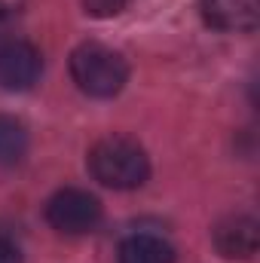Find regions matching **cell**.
Masks as SVG:
<instances>
[{"label":"cell","instance_id":"10","mask_svg":"<svg viewBox=\"0 0 260 263\" xmlns=\"http://www.w3.org/2000/svg\"><path fill=\"white\" fill-rule=\"evenodd\" d=\"M0 263H22V254H18L15 242L6 239V236H0Z\"/></svg>","mask_w":260,"mask_h":263},{"label":"cell","instance_id":"7","mask_svg":"<svg viewBox=\"0 0 260 263\" xmlns=\"http://www.w3.org/2000/svg\"><path fill=\"white\" fill-rule=\"evenodd\" d=\"M120 263H175V248L162 236L138 233L120 245Z\"/></svg>","mask_w":260,"mask_h":263},{"label":"cell","instance_id":"5","mask_svg":"<svg viewBox=\"0 0 260 263\" xmlns=\"http://www.w3.org/2000/svg\"><path fill=\"white\" fill-rule=\"evenodd\" d=\"M214 248L227 260H251L260 248V223L248 214L224 217L214 227Z\"/></svg>","mask_w":260,"mask_h":263},{"label":"cell","instance_id":"6","mask_svg":"<svg viewBox=\"0 0 260 263\" xmlns=\"http://www.w3.org/2000/svg\"><path fill=\"white\" fill-rule=\"evenodd\" d=\"M199 12L208 28L224 34H251L260 22L257 0H202Z\"/></svg>","mask_w":260,"mask_h":263},{"label":"cell","instance_id":"1","mask_svg":"<svg viewBox=\"0 0 260 263\" xmlns=\"http://www.w3.org/2000/svg\"><path fill=\"white\" fill-rule=\"evenodd\" d=\"M89 172L101 187L135 190L150 178V159L138 141L110 135L89 150Z\"/></svg>","mask_w":260,"mask_h":263},{"label":"cell","instance_id":"11","mask_svg":"<svg viewBox=\"0 0 260 263\" xmlns=\"http://www.w3.org/2000/svg\"><path fill=\"white\" fill-rule=\"evenodd\" d=\"M3 22H6V9L0 6V25H3Z\"/></svg>","mask_w":260,"mask_h":263},{"label":"cell","instance_id":"9","mask_svg":"<svg viewBox=\"0 0 260 263\" xmlns=\"http://www.w3.org/2000/svg\"><path fill=\"white\" fill-rule=\"evenodd\" d=\"M129 3L132 0H83V9H86L89 15H95V18H114V15H120Z\"/></svg>","mask_w":260,"mask_h":263},{"label":"cell","instance_id":"3","mask_svg":"<svg viewBox=\"0 0 260 263\" xmlns=\"http://www.w3.org/2000/svg\"><path fill=\"white\" fill-rule=\"evenodd\" d=\"M46 220L65 236H86L101 223V202L77 187H65L46 202Z\"/></svg>","mask_w":260,"mask_h":263},{"label":"cell","instance_id":"8","mask_svg":"<svg viewBox=\"0 0 260 263\" xmlns=\"http://www.w3.org/2000/svg\"><path fill=\"white\" fill-rule=\"evenodd\" d=\"M28 153V132L15 117L0 114V165H18Z\"/></svg>","mask_w":260,"mask_h":263},{"label":"cell","instance_id":"4","mask_svg":"<svg viewBox=\"0 0 260 263\" xmlns=\"http://www.w3.org/2000/svg\"><path fill=\"white\" fill-rule=\"evenodd\" d=\"M43 73V55L28 40H6L0 43V89L25 92Z\"/></svg>","mask_w":260,"mask_h":263},{"label":"cell","instance_id":"2","mask_svg":"<svg viewBox=\"0 0 260 263\" xmlns=\"http://www.w3.org/2000/svg\"><path fill=\"white\" fill-rule=\"evenodd\" d=\"M70 77L89 98H114L129 80V65L104 43H80L70 52Z\"/></svg>","mask_w":260,"mask_h":263}]
</instances>
